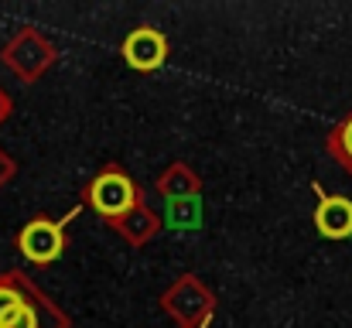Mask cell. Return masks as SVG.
<instances>
[{"label": "cell", "instance_id": "cell-1", "mask_svg": "<svg viewBox=\"0 0 352 328\" xmlns=\"http://www.w3.org/2000/svg\"><path fill=\"white\" fill-rule=\"evenodd\" d=\"M89 199H93V206H96L103 216H123V212L133 206V185H130L123 175L110 171V175H100V178L93 182Z\"/></svg>", "mask_w": 352, "mask_h": 328}, {"label": "cell", "instance_id": "cell-2", "mask_svg": "<svg viewBox=\"0 0 352 328\" xmlns=\"http://www.w3.org/2000/svg\"><path fill=\"white\" fill-rule=\"evenodd\" d=\"M123 55H126V62H130L133 69L147 72V69H157V65L164 62L168 45H164V38H161L157 31L140 28V31H133V34L123 41Z\"/></svg>", "mask_w": 352, "mask_h": 328}, {"label": "cell", "instance_id": "cell-3", "mask_svg": "<svg viewBox=\"0 0 352 328\" xmlns=\"http://www.w3.org/2000/svg\"><path fill=\"white\" fill-rule=\"evenodd\" d=\"M21 253L34 263H48L62 253V229L52 222H31L21 232Z\"/></svg>", "mask_w": 352, "mask_h": 328}, {"label": "cell", "instance_id": "cell-4", "mask_svg": "<svg viewBox=\"0 0 352 328\" xmlns=\"http://www.w3.org/2000/svg\"><path fill=\"white\" fill-rule=\"evenodd\" d=\"M318 229L329 236V239H342L352 232V202L349 199H325L318 206Z\"/></svg>", "mask_w": 352, "mask_h": 328}, {"label": "cell", "instance_id": "cell-5", "mask_svg": "<svg viewBox=\"0 0 352 328\" xmlns=\"http://www.w3.org/2000/svg\"><path fill=\"white\" fill-rule=\"evenodd\" d=\"M21 305H24V301H21V294H17V291L0 287V325H3V322H7V318H10L17 308H21Z\"/></svg>", "mask_w": 352, "mask_h": 328}, {"label": "cell", "instance_id": "cell-6", "mask_svg": "<svg viewBox=\"0 0 352 328\" xmlns=\"http://www.w3.org/2000/svg\"><path fill=\"white\" fill-rule=\"evenodd\" d=\"M0 328H38V318H34V311H31L28 305H21Z\"/></svg>", "mask_w": 352, "mask_h": 328}, {"label": "cell", "instance_id": "cell-7", "mask_svg": "<svg viewBox=\"0 0 352 328\" xmlns=\"http://www.w3.org/2000/svg\"><path fill=\"white\" fill-rule=\"evenodd\" d=\"M342 144H346V154L352 157V123L346 127V130H342Z\"/></svg>", "mask_w": 352, "mask_h": 328}]
</instances>
